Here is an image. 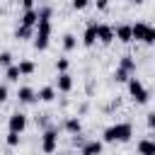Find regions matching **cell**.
<instances>
[{
    "mask_svg": "<svg viewBox=\"0 0 155 155\" xmlns=\"http://www.w3.org/2000/svg\"><path fill=\"white\" fill-rule=\"evenodd\" d=\"M87 2L90 0H73V7L75 10H82V7H87Z\"/></svg>",
    "mask_w": 155,
    "mask_h": 155,
    "instance_id": "4316f807",
    "label": "cell"
},
{
    "mask_svg": "<svg viewBox=\"0 0 155 155\" xmlns=\"http://www.w3.org/2000/svg\"><path fill=\"white\" fill-rule=\"evenodd\" d=\"M97 7H99V10H107V7H109V0H97Z\"/></svg>",
    "mask_w": 155,
    "mask_h": 155,
    "instance_id": "4dcf8cb0",
    "label": "cell"
},
{
    "mask_svg": "<svg viewBox=\"0 0 155 155\" xmlns=\"http://www.w3.org/2000/svg\"><path fill=\"white\" fill-rule=\"evenodd\" d=\"M19 2H22L24 10H31V7H34V0H19Z\"/></svg>",
    "mask_w": 155,
    "mask_h": 155,
    "instance_id": "f1b7e54d",
    "label": "cell"
},
{
    "mask_svg": "<svg viewBox=\"0 0 155 155\" xmlns=\"http://www.w3.org/2000/svg\"><path fill=\"white\" fill-rule=\"evenodd\" d=\"M94 41H97V22H90L85 34H82V44L85 46H94Z\"/></svg>",
    "mask_w": 155,
    "mask_h": 155,
    "instance_id": "9c48e42d",
    "label": "cell"
},
{
    "mask_svg": "<svg viewBox=\"0 0 155 155\" xmlns=\"http://www.w3.org/2000/svg\"><path fill=\"white\" fill-rule=\"evenodd\" d=\"M131 39L143 41V44H155V29L148 22H136L131 24Z\"/></svg>",
    "mask_w": 155,
    "mask_h": 155,
    "instance_id": "3957f363",
    "label": "cell"
},
{
    "mask_svg": "<svg viewBox=\"0 0 155 155\" xmlns=\"http://www.w3.org/2000/svg\"><path fill=\"white\" fill-rule=\"evenodd\" d=\"M5 99H7V87H5V85H0V104H2Z\"/></svg>",
    "mask_w": 155,
    "mask_h": 155,
    "instance_id": "83f0119b",
    "label": "cell"
},
{
    "mask_svg": "<svg viewBox=\"0 0 155 155\" xmlns=\"http://www.w3.org/2000/svg\"><path fill=\"white\" fill-rule=\"evenodd\" d=\"M131 2H136V5H140V2H143V0H131Z\"/></svg>",
    "mask_w": 155,
    "mask_h": 155,
    "instance_id": "1f68e13d",
    "label": "cell"
},
{
    "mask_svg": "<svg viewBox=\"0 0 155 155\" xmlns=\"http://www.w3.org/2000/svg\"><path fill=\"white\" fill-rule=\"evenodd\" d=\"M119 68H121V70H126L128 75H131V73H136V58H133V56H124V58H121V63H119Z\"/></svg>",
    "mask_w": 155,
    "mask_h": 155,
    "instance_id": "2e32d148",
    "label": "cell"
},
{
    "mask_svg": "<svg viewBox=\"0 0 155 155\" xmlns=\"http://www.w3.org/2000/svg\"><path fill=\"white\" fill-rule=\"evenodd\" d=\"M75 46H78V39H75L73 34H65V36H63V48H65V51H73Z\"/></svg>",
    "mask_w": 155,
    "mask_h": 155,
    "instance_id": "44dd1931",
    "label": "cell"
},
{
    "mask_svg": "<svg viewBox=\"0 0 155 155\" xmlns=\"http://www.w3.org/2000/svg\"><path fill=\"white\" fill-rule=\"evenodd\" d=\"M19 22H22V27H31V29H34V27H36V10H34V7H31V10H24V15H22Z\"/></svg>",
    "mask_w": 155,
    "mask_h": 155,
    "instance_id": "9a60e30c",
    "label": "cell"
},
{
    "mask_svg": "<svg viewBox=\"0 0 155 155\" xmlns=\"http://www.w3.org/2000/svg\"><path fill=\"white\" fill-rule=\"evenodd\" d=\"M114 36L121 41V44H131L133 39H131V24H119V27H114Z\"/></svg>",
    "mask_w": 155,
    "mask_h": 155,
    "instance_id": "ba28073f",
    "label": "cell"
},
{
    "mask_svg": "<svg viewBox=\"0 0 155 155\" xmlns=\"http://www.w3.org/2000/svg\"><path fill=\"white\" fill-rule=\"evenodd\" d=\"M31 31H34L31 27H22V24H19V27H17V31H15V39H29V36H31Z\"/></svg>",
    "mask_w": 155,
    "mask_h": 155,
    "instance_id": "ffe728a7",
    "label": "cell"
},
{
    "mask_svg": "<svg viewBox=\"0 0 155 155\" xmlns=\"http://www.w3.org/2000/svg\"><path fill=\"white\" fill-rule=\"evenodd\" d=\"M0 65H2V68L12 65V53H10V51H2V53H0Z\"/></svg>",
    "mask_w": 155,
    "mask_h": 155,
    "instance_id": "cb8c5ba5",
    "label": "cell"
},
{
    "mask_svg": "<svg viewBox=\"0 0 155 155\" xmlns=\"http://www.w3.org/2000/svg\"><path fill=\"white\" fill-rule=\"evenodd\" d=\"M53 97H56V90L53 87H41L39 92H36V99H41V102H53Z\"/></svg>",
    "mask_w": 155,
    "mask_h": 155,
    "instance_id": "e0dca14e",
    "label": "cell"
},
{
    "mask_svg": "<svg viewBox=\"0 0 155 155\" xmlns=\"http://www.w3.org/2000/svg\"><path fill=\"white\" fill-rule=\"evenodd\" d=\"M65 131H68V133H73V136H78V133L82 131L80 119H78V116H68V119H65Z\"/></svg>",
    "mask_w": 155,
    "mask_h": 155,
    "instance_id": "5bb4252c",
    "label": "cell"
},
{
    "mask_svg": "<svg viewBox=\"0 0 155 155\" xmlns=\"http://www.w3.org/2000/svg\"><path fill=\"white\" fill-rule=\"evenodd\" d=\"M17 99L24 102V104H31V102L36 99V92H34L31 87H19V90H17Z\"/></svg>",
    "mask_w": 155,
    "mask_h": 155,
    "instance_id": "4fadbf2b",
    "label": "cell"
},
{
    "mask_svg": "<svg viewBox=\"0 0 155 155\" xmlns=\"http://www.w3.org/2000/svg\"><path fill=\"white\" fill-rule=\"evenodd\" d=\"M97 41H99V44H111V41H114V27L97 22Z\"/></svg>",
    "mask_w": 155,
    "mask_h": 155,
    "instance_id": "52a82bcc",
    "label": "cell"
},
{
    "mask_svg": "<svg viewBox=\"0 0 155 155\" xmlns=\"http://www.w3.org/2000/svg\"><path fill=\"white\" fill-rule=\"evenodd\" d=\"M133 133V126L128 121H121V124H111L107 131H104V143H124L128 140Z\"/></svg>",
    "mask_w": 155,
    "mask_h": 155,
    "instance_id": "7a4b0ae2",
    "label": "cell"
},
{
    "mask_svg": "<svg viewBox=\"0 0 155 155\" xmlns=\"http://www.w3.org/2000/svg\"><path fill=\"white\" fill-rule=\"evenodd\" d=\"M56 87H58L61 92H70V90H73V78H70L68 73H58V78H56Z\"/></svg>",
    "mask_w": 155,
    "mask_h": 155,
    "instance_id": "8fae6325",
    "label": "cell"
},
{
    "mask_svg": "<svg viewBox=\"0 0 155 155\" xmlns=\"http://www.w3.org/2000/svg\"><path fill=\"white\" fill-rule=\"evenodd\" d=\"M102 140H87V143H82V148H80V153L82 155H99L102 153Z\"/></svg>",
    "mask_w": 155,
    "mask_h": 155,
    "instance_id": "30bf717a",
    "label": "cell"
},
{
    "mask_svg": "<svg viewBox=\"0 0 155 155\" xmlns=\"http://www.w3.org/2000/svg\"><path fill=\"white\" fill-rule=\"evenodd\" d=\"M36 124H39V126H46V124H48V114H39V116H36Z\"/></svg>",
    "mask_w": 155,
    "mask_h": 155,
    "instance_id": "484cf974",
    "label": "cell"
},
{
    "mask_svg": "<svg viewBox=\"0 0 155 155\" xmlns=\"http://www.w3.org/2000/svg\"><path fill=\"white\" fill-rule=\"evenodd\" d=\"M126 82H128V92H131V97H133L136 104H145V102L150 99V92L145 90V85H143L138 78H128Z\"/></svg>",
    "mask_w": 155,
    "mask_h": 155,
    "instance_id": "277c9868",
    "label": "cell"
},
{
    "mask_svg": "<svg viewBox=\"0 0 155 155\" xmlns=\"http://www.w3.org/2000/svg\"><path fill=\"white\" fill-rule=\"evenodd\" d=\"M138 155H155V143H153V138H143V140H138Z\"/></svg>",
    "mask_w": 155,
    "mask_h": 155,
    "instance_id": "7c38bea8",
    "label": "cell"
},
{
    "mask_svg": "<svg viewBox=\"0 0 155 155\" xmlns=\"http://www.w3.org/2000/svg\"><path fill=\"white\" fill-rule=\"evenodd\" d=\"M19 75H31L34 70H36V65H34V61H19Z\"/></svg>",
    "mask_w": 155,
    "mask_h": 155,
    "instance_id": "ac0fdd59",
    "label": "cell"
},
{
    "mask_svg": "<svg viewBox=\"0 0 155 155\" xmlns=\"http://www.w3.org/2000/svg\"><path fill=\"white\" fill-rule=\"evenodd\" d=\"M7 128H10L12 133H22V131L27 128V114H22V111H15V114L7 119Z\"/></svg>",
    "mask_w": 155,
    "mask_h": 155,
    "instance_id": "8992f818",
    "label": "cell"
},
{
    "mask_svg": "<svg viewBox=\"0 0 155 155\" xmlns=\"http://www.w3.org/2000/svg\"><path fill=\"white\" fill-rule=\"evenodd\" d=\"M5 78L10 80V82H17L22 75H19V68L17 65H7V73H5Z\"/></svg>",
    "mask_w": 155,
    "mask_h": 155,
    "instance_id": "d6986e66",
    "label": "cell"
},
{
    "mask_svg": "<svg viewBox=\"0 0 155 155\" xmlns=\"http://www.w3.org/2000/svg\"><path fill=\"white\" fill-rule=\"evenodd\" d=\"M5 143H7L10 148H17V145H19V133H12V131H10L7 138H5Z\"/></svg>",
    "mask_w": 155,
    "mask_h": 155,
    "instance_id": "7402d4cb",
    "label": "cell"
},
{
    "mask_svg": "<svg viewBox=\"0 0 155 155\" xmlns=\"http://www.w3.org/2000/svg\"><path fill=\"white\" fill-rule=\"evenodd\" d=\"M68 65H70L68 58H58V61H56V70H58V73H68Z\"/></svg>",
    "mask_w": 155,
    "mask_h": 155,
    "instance_id": "d4e9b609",
    "label": "cell"
},
{
    "mask_svg": "<svg viewBox=\"0 0 155 155\" xmlns=\"http://www.w3.org/2000/svg\"><path fill=\"white\" fill-rule=\"evenodd\" d=\"M36 36H34V48L36 51H46L48 41H51V7H41L36 10Z\"/></svg>",
    "mask_w": 155,
    "mask_h": 155,
    "instance_id": "6da1fadb",
    "label": "cell"
},
{
    "mask_svg": "<svg viewBox=\"0 0 155 155\" xmlns=\"http://www.w3.org/2000/svg\"><path fill=\"white\" fill-rule=\"evenodd\" d=\"M128 78H131V75H128L126 70H121V68H116V70H114V80H116V82H126Z\"/></svg>",
    "mask_w": 155,
    "mask_h": 155,
    "instance_id": "603a6c76",
    "label": "cell"
},
{
    "mask_svg": "<svg viewBox=\"0 0 155 155\" xmlns=\"http://www.w3.org/2000/svg\"><path fill=\"white\" fill-rule=\"evenodd\" d=\"M148 126H150V128L155 126V111H150V114H148Z\"/></svg>",
    "mask_w": 155,
    "mask_h": 155,
    "instance_id": "f546056e",
    "label": "cell"
},
{
    "mask_svg": "<svg viewBox=\"0 0 155 155\" xmlns=\"http://www.w3.org/2000/svg\"><path fill=\"white\" fill-rule=\"evenodd\" d=\"M56 148H58V128L48 126V128L44 131V136H41V150H44L46 155H51Z\"/></svg>",
    "mask_w": 155,
    "mask_h": 155,
    "instance_id": "5b68a950",
    "label": "cell"
}]
</instances>
